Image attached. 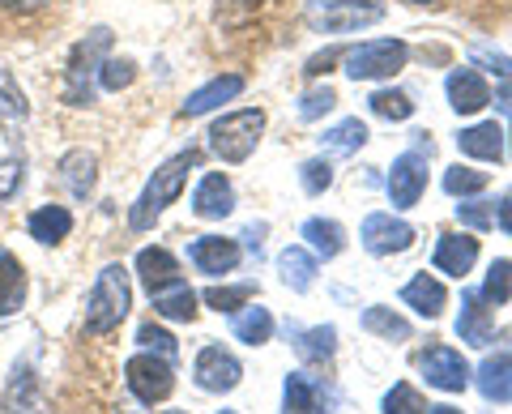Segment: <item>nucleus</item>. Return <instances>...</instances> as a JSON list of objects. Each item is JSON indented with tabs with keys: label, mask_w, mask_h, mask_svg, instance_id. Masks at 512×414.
<instances>
[{
	"label": "nucleus",
	"mask_w": 512,
	"mask_h": 414,
	"mask_svg": "<svg viewBox=\"0 0 512 414\" xmlns=\"http://www.w3.org/2000/svg\"><path fill=\"white\" fill-rule=\"evenodd\" d=\"M201 167V150H180V154H171L163 167H158L146 188H141V197L133 201V210H128V227L133 231H150L158 218H163L167 205L180 201L184 193V184H188V171H197Z\"/></svg>",
	"instance_id": "1"
},
{
	"label": "nucleus",
	"mask_w": 512,
	"mask_h": 414,
	"mask_svg": "<svg viewBox=\"0 0 512 414\" xmlns=\"http://www.w3.org/2000/svg\"><path fill=\"white\" fill-rule=\"evenodd\" d=\"M133 308V286H128V269L124 265H103V274L94 278L90 299H86V321L82 329L90 338H103V333L120 329V321Z\"/></svg>",
	"instance_id": "2"
},
{
	"label": "nucleus",
	"mask_w": 512,
	"mask_h": 414,
	"mask_svg": "<svg viewBox=\"0 0 512 414\" xmlns=\"http://www.w3.org/2000/svg\"><path fill=\"white\" fill-rule=\"evenodd\" d=\"M384 18V0H308L303 22L316 35H355Z\"/></svg>",
	"instance_id": "3"
},
{
	"label": "nucleus",
	"mask_w": 512,
	"mask_h": 414,
	"mask_svg": "<svg viewBox=\"0 0 512 414\" xmlns=\"http://www.w3.org/2000/svg\"><path fill=\"white\" fill-rule=\"evenodd\" d=\"M107 47H111V30H90L69 52V73H64V103L73 107H86L94 103V77H99V65L107 60Z\"/></svg>",
	"instance_id": "4"
},
{
	"label": "nucleus",
	"mask_w": 512,
	"mask_h": 414,
	"mask_svg": "<svg viewBox=\"0 0 512 414\" xmlns=\"http://www.w3.org/2000/svg\"><path fill=\"white\" fill-rule=\"evenodd\" d=\"M261 133H265L261 107L231 111V116H222L210 129V150L222 158V163H244V158H252V150L261 146Z\"/></svg>",
	"instance_id": "5"
},
{
	"label": "nucleus",
	"mask_w": 512,
	"mask_h": 414,
	"mask_svg": "<svg viewBox=\"0 0 512 414\" xmlns=\"http://www.w3.org/2000/svg\"><path fill=\"white\" fill-rule=\"evenodd\" d=\"M406 60H410V47L402 39H367L359 47H350L342 65H346V77H355V82H380V77H393L397 69H406Z\"/></svg>",
	"instance_id": "6"
},
{
	"label": "nucleus",
	"mask_w": 512,
	"mask_h": 414,
	"mask_svg": "<svg viewBox=\"0 0 512 414\" xmlns=\"http://www.w3.org/2000/svg\"><path fill=\"white\" fill-rule=\"evenodd\" d=\"M124 380H128V393H133L141 406H154V402H167L171 397L175 368H171V359L154 355V350H141V355L124 363Z\"/></svg>",
	"instance_id": "7"
},
{
	"label": "nucleus",
	"mask_w": 512,
	"mask_h": 414,
	"mask_svg": "<svg viewBox=\"0 0 512 414\" xmlns=\"http://www.w3.org/2000/svg\"><path fill=\"white\" fill-rule=\"evenodd\" d=\"M427 158L423 150H406V154H397L393 158V167H389V201L397 205V210H410V205H419L423 197V188H427Z\"/></svg>",
	"instance_id": "8"
},
{
	"label": "nucleus",
	"mask_w": 512,
	"mask_h": 414,
	"mask_svg": "<svg viewBox=\"0 0 512 414\" xmlns=\"http://www.w3.org/2000/svg\"><path fill=\"white\" fill-rule=\"evenodd\" d=\"M359 240L372 257H393V252L414 248V227L402 218H393V214H367Z\"/></svg>",
	"instance_id": "9"
},
{
	"label": "nucleus",
	"mask_w": 512,
	"mask_h": 414,
	"mask_svg": "<svg viewBox=\"0 0 512 414\" xmlns=\"http://www.w3.org/2000/svg\"><path fill=\"white\" fill-rule=\"evenodd\" d=\"M419 368H423L431 389L461 393L470 385V363L461 359V350H453V346H427L423 359H419Z\"/></svg>",
	"instance_id": "10"
},
{
	"label": "nucleus",
	"mask_w": 512,
	"mask_h": 414,
	"mask_svg": "<svg viewBox=\"0 0 512 414\" xmlns=\"http://www.w3.org/2000/svg\"><path fill=\"white\" fill-rule=\"evenodd\" d=\"M192 380L205 389V393H231L239 380H244V368H239V359L231 350L222 346H205L197 363H192Z\"/></svg>",
	"instance_id": "11"
},
{
	"label": "nucleus",
	"mask_w": 512,
	"mask_h": 414,
	"mask_svg": "<svg viewBox=\"0 0 512 414\" xmlns=\"http://www.w3.org/2000/svg\"><path fill=\"white\" fill-rule=\"evenodd\" d=\"M444 90H448V107H453L457 116H474V111H483L491 103V86L483 82L478 69H453Z\"/></svg>",
	"instance_id": "12"
},
{
	"label": "nucleus",
	"mask_w": 512,
	"mask_h": 414,
	"mask_svg": "<svg viewBox=\"0 0 512 414\" xmlns=\"http://www.w3.org/2000/svg\"><path fill=\"white\" fill-rule=\"evenodd\" d=\"M188 261L201 269V274H231V269L239 265V244L227 240V235H201V240L188 244Z\"/></svg>",
	"instance_id": "13"
},
{
	"label": "nucleus",
	"mask_w": 512,
	"mask_h": 414,
	"mask_svg": "<svg viewBox=\"0 0 512 414\" xmlns=\"http://www.w3.org/2000/svg\"><path fill=\"white\" fill-rule=\"evenodd\" d=\"M470 380L478 385V393H483L487 402L508 406L512 402V355L495 350V355H487L483 363H478V372H470Z\"/></svg>",
	"instance_id": "14"
},
{
	"label": "nucleus",
	"mask_w": 512,
	"mask_h": 414,
	"mask_svg": "<svg viewBox=\"0 0 512 414\" xmlns=\"http://www.w3.org/2000/svg\"><path fill=\"white\" fill-rule=\"evenodd\" d=\"M329 393L316 376L308 372H291L282 385V414H325Z\"/></svg>",
	"instance_id": "15"
},
{
	"label": "nucleus",
	"mask_w": 512,
	"mask_h": 414,
	"mask_svg": "<svg viewBox=\"0 0 512 414\" xmlns=\"http://www.w3.org/2000/svg\"><path fill=\"white\" fill-rule=\"evenodd\" d=\"M235 210V184L222 171L201 175L197 193H192V214L197 218H227Z\"/></svg>",
	"instance_id": "16"
},
{
	"label": "nucleus",
	"mask_w": 512,
	"mask_h": 414,
	"mask_svg": "<svg viewBox=\"0 0 512 414\" xmlns=\"http://www.w3.org/2000/svg\"><path fill=\"white\" fill-rule=\"evenodd\" d=\"M436 269L440 274H448V278H466L470 269H474V261H478V240L474 235H466V231H453V235H440V244H436Z\"/></svg>",
	"instance_id": "17"
},
{
	"label": "nucleus",
	"mask_w": 512,
	"mask_h": 414,
	"mask_svg": "<svg viewBox=\"0 0 512 414\" xmlns=\"http://www.w3.org/2000/svg\"><path fill=\"white\" fill-rule=\"evenodd\" d=\"M60 180L69 188V197L86 201L94 193V184H99V154L94 150H69L60 158Z\"/></svg>",
	"instance_id": "18"
},
{
	"label": "nucleus",
	"mask_w": 512,
	"mask_h": 414,
	"mask_svg": "<svg viewBox=\"0 0 512 414\" xmlns=\"http://www.w3.org/2000/svg\"><path fill=\"white\" fill-rule=\"evenodd\" d=\"M457 338L470 342V346H491L495 338V325H491V312L487 304L478 299V291L461 295V312H457Z\"/></svg>",
	"instance_id": "19"
},
{
	"label": "nucleus",
	"mask_w": 512,
	"mask_h": 414,
	"mask_svg": "<svg viewBox=\"0 0 512 414\" xmlns=\"http://www.w3.org/2000/svg\"><path fill=\"white\" fill-rule=\"evenodd\" d=\"M239 90H244V77H239V73H222V77H214V82H205L201 90L188 94V103L180 107V116H188V120H192V116H205V111L231 103Z\"/></svg>",
	"instance_id": "20"
},
{
	"label": "nucleus",
	"mask_w": 512,
	"mask_h": 414,
	"mask_svg": "<svg viewBox=\"0 0 512 414\" xmlns=\"http://www.w3.org/2000/svg\"><path fill=\"white\" fill-rule=\"evenodd\" d=\"M457 150L470 154V158H483V163H500L504 158V129L495 120L470 124V129L457 133Z\"/></svg>",
	"instance_id": "21"
},
{
	"label": "nucleus",
	"mask_w": 512,
	"mask_h": 414,
	"mask_svg": "<svg viewBox=\"0 0 512 414\" xmlns=\"http://www.w3.org/2000/svg\"><path fill=\"white\" fill-rule=\"evenodd\" d=\"M137 278H141V286H146L150 295L167 291L171 282H180V261H175L167 248H141L137 252Z\"/></svg>",
	"instance_id": "22"
},
{
	"label": "nucleus",
	"mask_w": 512,
	"mask_h": 414,
	"mask_svg": "<svg viewBox=\"0 0 512 414\" xmlns=\"http://www.w3.org/2000/svg\"><path fill=\"white\" fill-rule=\"evenodd\" d=\"M150 304H154V312L163 316V321H180V325L197 321V295H192V286H188L184 278L171 282L167 291H154Z\"/></svg>",
	"instance_id": "23"
},
{
	"label": "nucleus",
	"mask_w": 512,
	"mask_h": 414,
	"mask_svg": "<svg viewBox=\"0 0 512 414\" xmlns=\"http://www.w3.org/2000/svg\"><path fill=\"white\" fill-rule=\"evenodd\" d=\"M402 304H410L419 316H427V321H436V316L448 308V291L431 274H419L402 286Z\"/></svg>",
	"instance_id": "24"
},
{
	"label": "nucleus",
	"mask_w": 512,
	"mask_h": 414,
	"mask_svg": "<svg viewBox=\"0 0 512 414\" xmlns=\"http://www.w3.org/2000/svg\"><path fill=\"white\" fill-rule=\"evenodd\" d=\"M278 274H282V282L291 286L295 295L312 291V282H316V252L299 248V244L282 248V257H278Z\"/></svg>",
	"instance_id": "25"
},
{
	"label": "nucleus",
	"mask_w": 512,
	"mask_h": 414,
	"mask_svg": "<svg viewBox=\"0 0 512 414\" xmlns=\"http://www.w3.org/2000/svg\"><path fill=\"white\" fill-rule=\"evenodd\" d=\"M26 231H30V240H39V244H60V240H69V231H73V214L64 210V205H39V210L30 214Z\"/></svg>",
	"instance_id": "26"
},
{
	"label": "nucleus",
	"mask_w": 512,
	"mask_h": 414,
	"mask_svg": "<svg viewBox=\"0 0 512 414\" xmlns=\"http://www.w3.org/2000/svg\"><path fill=\"white\" fill-rule=\"evenodd\" d=\"M286 333H291L295 350L308 363H325V359H333V350H338V329H333V325H316V329L286 325Z\"/></svg>",
	"instance_id": "27"
},
{
	"label": "nucleus",
	"mask_w": 512,
	"mask_h": 414,
	"mask_svg": "<svg viewBox=\"0 0 512 414\" xmlns=\"http://www.w3.org/2000/svg\"><path fill=\"white\" fill-rule=\"evenodd\" d=\"M299 235L312 244L316 261H320V257L333 261V257H342V248H346V231H342V222H333V218H308Z\"/></svg>",
	"instance_id": "28"
},
{
	"label": "nucleus",
	"mask_w": 512,
	"mask_h": 414,
	"mask_svg": "<svg viewBox=\"0 0 512 414\" xmlns=\"http://www.w3.org/2000/svg\"><path fill=\"white\" fill-rule=\"evenodd\" d=\"M22 304H26V269L18 257L0 252V316L22 312Z\"/></svg>",
	"instance_id": "29"
},
{
	"label": "nucleus",
	"mask_w": 512,
	"mask_h": 414,
	"mask_svg": "<svg viewBox=\"0 0 512 414\" xmlns=\"http://www.w3.org/2000/svg\"><path fill=\"white\" fill-rule=\"evenodd\" d=\"M5 414H39V380L26 363L13 372L9 389H5Z\"/></svg>",
	"instance_id": "30"
},
{
	"label": "nucleus",
	"mask_w": 512,
	"mask_h": 414,
	"mask_svg": "<svg viewBox=\"0 0 512 414\" xmlns=\"http://www.w3.org/2000/svg\"><path fill=\"white\" fill-rule=\"evenodd\" d=\"M363 329L376 333V338H384V342H410V321L397 316L393 308H384V304H372L363 312Z\"/></svg>",
	"instance_id": "31"
},
{
	"label": "nucleus",
	"mask_w": 512,
	"mask_h": 414,
	"mask_svg": "<svg viewBox=\"0 0 512 414\" xmlns=\"http://www.w3.org/2000/svg\"><path fill=\"white\" fill-rule=\"evenodd\" d=\"M320 146H325L329 154H359L367 146V124L359 116H350L342 124H333V129H325Z\"/></svg>",
	"instance_id": "32"
},
{
	"label": "nucleus",
	"mask_w": 512,
	"mask_h": 414,
	"mask_svg": "<svg viewBox=\"0 0 512 414\" xmlns=\"http://www.w3.org/2000/svg\"><path fill=\"white\" fill-rule=\"evenodd\" d=\"M231 333H235V342H244V346H261L274 338V316H269V308H244L235 316Z\"/></svg>",
	"instance_id": "33"
},
{
	"label": "nucleus",
	"mask_w": 512,
	"mask_h": 414,
	"mask_svg": "<svg viewBox=\"0 0 512 414\" xmlns=\"http://www.w3.org/2000/svg\"><path fill=\"white\" fill-rule=\"evenodd\" d=\"M478 299L491 304V308H500V304H508V299H512V261L508 257L491 261L487 282H483V291H478Z\"/></svg>",
	"instance_id": "34"
},
{
	"label": "nucleus",
	"mask_w": 512,
	"mask_h": 414,
	"mask_svg": "<svg viewBox=\"0 0 512 414\" xmlns=\"http://www.w3.org/2000/svg\"><path fill=\"white\" fill-rule=\"evenodd\" d=\"M487 180H491V175L487 171H474V167H448L444 171V193L448 197H474V193H483V188H487Z\"/></svg>",
	"instance_id": "35"
},
{
	"label": "nucleus",
	"mask_w": 512,
	"mask_h": 414,
	"mask_svg": "<svg viewBox=\"0 0 512 414\" xmlns=\"http://www.w3.org/2000/svg\"><path fill=\"white\" fill-rule=\"evenodd\" d=\"M367 107H372L380 120H393V124H402V120L414 116V103H410L406 90H376L372 99H367Z\"/></svg>",
	"instance_id": "36"
},
{
	"label": "nucleus",
	"mask_w": 512,
	"mask_h": 414,
	"mask_svg": "<svg viewBox=\"0 0 512 414\" xmlns=\"http://www.w3.org/2000/svg\"><path fill=\"white\" fill-rule=\"evenodd\" d=\"M256 295V286L252 282H239V286H210L201 299L210 304L214 312H239V308H248V299Z\"/></svg>",
	"instance_id": "37"
},
{
	"label": "nucleus",
	"mask_w": 512,
	"mask_h": 414,
	"mask_svg": "<svg viewBox=\"0 0 512 414\" xmlns=\"http://www.w3.org/2000/svg\"><path fill=\"white\" fill-rule=\"evenodd\" d=\"M133 77H137V65L133 60H124V56H107L103 65H99V86L103 90H124V86H133Z\"/></svg>",
	"instance_id": "38"
},
{
	"label": "nucleus",
	"mask_w": 512,
	"mask_h": 414,
	"mask_svg": "<svg viewBox=\"0 0 512 414\" xmlns=\"http://www.w3.org/2000/svg\"><path fill=\"white\" fill-rule=\"evenodd\" d=\"M384 414H427V402L419 397V389H410L406 380H397V385L384 393Z\"/></svg>",
	"instance_id": "39"
},
{
	"label": "nucleus",
	"mask_w": 512,
	"mask_h": 414,
	"mask_svg": "<svg viewBox=\"0 0 512 414\" xmlns=\"http://www.w3.org/2000/svg\"><path fill=\"white\" fill-rule=\"evenodd\" d=\"M0 116H9V120H26V116H30L26 94H22V86L9 77V69H0Z\"/></svg>",
	"instance_id": "40"
},
{
	"label": "nucleus",
	"mask_w": 512,
	"mask_h": 414,
	"mask_svg": "<svg viewBox=\"0 0 512 414\" xmlns=\"http://www.w3.org/2000/svg\"><path fill=\"white\" fill-rule=\"evenodd\" d=\"M299 184H303V193L320 197L325 188H333V163L329 158H308V163L299 167Z\"/></svg>",
	"instance_id": "41"
},
{
	"label": "nucleus",
	"mask_w": 512,
	"mask_h": 414,
	"mask_svg": "<svg viewBox=\"0 0 512 414\" xmlns=\"http://www.w3.org/2000/svg\"><path fill=\"white\" fill-rule=\"evenodd\" d=\"M333 107H338V94H333L329 86H316V90H308V94H303V99H299V120H320V116H329V111Z\"/></svg>",
	"instance_id": "42"
},
{
	"label": "nucleus",
	"mask_w": 512,
	"mask_h": 414,
	"mask_svg": "<svg viewBox=\"0 0 512 414\" xmlns=\"http://www.w3.org/2000/svg\"><path fill=\"white\" fill-rule=\"evenodd\" d=\"M26 180V163L18 154H5L0 158V205H5L9 197H18V188Z\"/></svg>",
	"instance_id": "43"
},
{
	"label": "nucleus",
	"mask_w": 512,
	"mask_h": 414,
	"mask_svg": "<svg viewBox=\"0 0 512 414\" xmlns=\"http://www.w3.org/2000/svg\"><path fill=\"white\" fill-rule=\"evenodd\" d=\"M137 342H141V350H154V355H163V359H175V350H180L171 333H167V329H158L154 321L137 329Z\"/></svg>",
	"instance_id": "44"
},
{
	"label": "nucleus",
	"mask_w": 512,
	"mask_h": 414,
	"mask_svg": "<svg viewBox=\"0 0 512 414\" xmlns=\"http://www.w3.org/2000/svg\"><path fill=\"white\" fill-rule=\"evenodd\" d=\"M495 201H461L457 205V218L466 222V227H474V231H491L495 227V210H491Z\"/></svg>",
	"instance_id": "45"
},
{
	"label": "nucleus",
	"mask_w": 512,
	"mask_h": 414,
	"mask_svg": "<svg viewBox=\"0 0 512 414\" xmlns=\"http://www.w3.org/2000/svg\"><path fill=\"white\" fill-rule=\"evenodd\" d=\"M495 227H500L504 235H512V188L500 197V205H495Z\"/></svg>",
	"instance_id": "46"
},
{
	"label": "nucleus",
	"mask_w": 512,
	"mask_h": 414,
	"mask_svg": "<svg viewBox=\"0 0 512 414\" xmlns=\"http://www.w3.org/2000/svg\"><path fill=\"white\" fill-rule=\"evenodd\" d=\"M0 5L13 9V13H39V9L47 5V0H0Z\"/></svg>",
	"instance_id": "47"
},
{
	"label": "nucleus",
	"mask_w": 512,
	"mask_h": 414,
	"mask_svg": "<svg viewBox=\"0 0 512 414\" xmlns=\"http://www.w3.org/2000/svg\"><path fill=\"white\" fill-rule=\"evenodd\" d=\"M495 103H500V107H512V77H504V86L495 90Z\"/></svg>",
	"instance_id": "48"
},
{
	"label": "nucleus",
	"mask_w": 512,
	"mask_h": 414,
	"mask_svg": "<svg viewBox=\"0 0 512 414\" xmlns=\"http://www.w3.org/2000/svg\"><path fill=\"white\" fill-rule=\"evenodd\" d=\"M427 414H461L457 406H427Z\"/></svg>",
	"instance_id": "49"
},
{
	"label": "nucleus",
	"mask_w": 512,
	"mask_h": 414,
	"mask_svg": "<svg viewBox=\"0 0 512 414\" xmlns=\"http://www.w3.org/2000/svg\"><path fill=\"white\" fill-rule=\"evenodd\" d=\"M410 5H431V0H410Z\"/></svg>",
	"instance_id": "50"
},
{
	"label": "nucleus",
	"mask_w": 512,
	"mask_h": 414,
	"mask_svg": "<svg viewBox=\"0 0 512 414\" xmlns=\"http://www.w3.org/2000/svg\"><path fill=\"white\" fill-rule=\"evenodd\" d=\"M163 414H184V410H163Z\"/></svg>",
	"instance_id": "51"
},
{
	"label": "nucleus",
	"mask_w": 512,
	"mask_h": 414,
	"mask_svg": "<svg viewBox=\"0 0 512 414\" xmlns=\"http://www.w3.org/2000/svg\"><path fill=\"white\" fill-rule=\"evenodd\" d=\"M218 414H235V410H218Z\"/></svg>",
	"instance_id": "52"
},
{
	"label": "nucleus",
	"mask_w": 512,
	"mask_h": 414,
	"mask_svg": "<svg viewBox=\"0 0 512 414\" xmlns=\"http://www.w3.org/2000/svg\"><path fill=\"white\" fill-rule=\"evenodd\" d=\"M248 5H261V0H248Z\"/></svg>",
	"instance_id": "53"
}]
</instances>
